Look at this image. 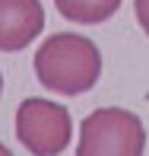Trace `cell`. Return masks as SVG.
<instances>
[{"mask_svg":"<svg viewBox=\"0 0 149 156\" xmlns=\"http://www.w3.org/2000/svg\"><path fill=\"white\" fill-rule=\"evenodd\" d=\"M35 76L45 89L60 96H83L102 76V51L76 32L48 35L35 51Z\"/></svg>","mask_w":149,"mask_h":156,"instance_id":"obj_1","label":"cell"},{"mask_svg":"<svg viewBox=\"0 0 149 156\" xmlns=\"http://www.w3.org/2000/svg\"><path fill=\"white\" fill-rule=\"evenodd\" d=\"M146 127L127 108H95L80 124L76 156H143Z\"/></svg>","mask_w":149,"mask_h":156,"instance_id":"obj_2","label":"cell"},{"mask_svg":"<svg viewBox=\"0 0 149 156\" xmlns=\"http://www.w3.org/2000/svg\"><path fill=\"white\" fill-rule=\"evenodd\" d=\"M16 137L32 156H60L73 137L70 108L60 102L29 96L16 108Z\"/></svg>","mask_w":149,"mask_h":156,"instance_id":"obj_3","label":"cell"},{"mask_svg":"<svg viewBox=\"0 0 149 156\" xmlns=\"http://www.w3.org/2000/svg\"><path fill=\"white\" fill-rule=\"evenodd\" d=\"M45 29L41 0H0V51H22Z\"/></svg>","mask_w":149,"mask_h":156,"instance_id":"obj_4","label":"cell"},{"mask_svg":"<svg viewBox=\"0 0 149 156\" xmlns=\"http://www.w3.org/2000/svg\"><path fill=\"white\" fill-rule=\"evenodd\" d=\"M57 13L76 26H98L117 13L120 0H54Z\"/></svg>","mask_w":149,"mask_h":156,"instance_id":"obj_5","label":"cell"},{"mask_svg":"<svg viewBox=\"0 0 149 156\" xmlns=\"http://www.w3.org/2000/svg\"><path fill=\"white\" fill-rule=\"evenodd\" d=\"M133 10H137V23H140V29L149 35V0H133Z\"/></svg>","mask_w":149,"mask_h":156,"instance_id":"obj_6","label":"cell"},{"mask_svg":"<svg viewBox=\"0 0 149 156\" xmlns=\"http://www.w3.org/2000/svg\"><path fill=\"white\" fill-rule=\"evenodd\" d=\"M0 156H13V153H10V150H6V147H3V144H0Z\"/></svg>","mask_w":149,"mask_h":156,"instance_id":"obj_7","label":"cell"},{"mask_svg":"<svg viewBox=\"0 0 149 156\" xmlns=\"http://www.w3.org/2000/svg\"><path fill=\"white\" fill-rule=\"evenodd\" d=\"M0 96H3V73H0Z\"/></svg>","mask_w":149,"mask_h":156,"instance_id":"obj_8","label":"cell"}]
</instances>
